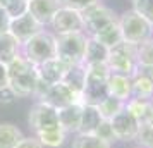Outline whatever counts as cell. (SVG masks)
Returning a JSON list of instances; mask_svg holds the SVG:
<instances>
[{
    "mask_svg": "<svg viewBox=\"0 0 153 148\" xmlns=\"http://www.w3.org/2000/svg\"><path fill=\"white\" fill-rule=\"evenodd\" d=\"M9 69V86L17 95V98L35 95L38 88V69L35 64L19 55L7 65Z\"/></svg>",
    "mask_w": 153,
    "mask_h": 148,
    "instance_id": "obj_1",
    "label": "cell"
},
{
    "mask_svg": "<svg viewBox=\"0 0 153 148\" xmlns=\"http://www.w3.org/2000/svg\"><path fill=\"white\" fill-rule=\"evenodd\" d=\"M84 86L81 93V102L83 105H98L103 98L108 97L107 93V79L110 71L107 69L105 64H93V65H84Z\"/></svg>",
    "mask_w": 153,
    "mask_h": 148,
    "instance_id": "obj_2",
    "label": "cell"
},
{
    "mask_svg": "<svg viewBox=\"0 0 153 148\" xmlns=\"http://www.w3.org/2000/svg\"><path fill=\"white\" fill-rule=\"evenodd\" d=\"M21 55L35 65H40V64L57 57L55 35L50 31H45V29L38 31L35 36H31L28 42L21 45Z\"/></svg>",
    "mask_w": 153,
    "mask_h": 148,
    "instance_id": "obj_3",
    "label": "cell"
},
{
    "mask_svg": "<svg viewBox=\"0 0 153 148\" xmlns=\"http://www.w3.org/2000/svg\"><path fill=\"white\" fill-rule=\"evenodd\" d=\"M119 28L122 33V42L131 45H141L143 42L150 40L153 36V24L143 16H139L134 10H126L124 14L117 19Z\"/></svg>",
    "mask_w": 153,
    "mask_h": 148,
    "instance_id": "obj_4",
    "label": "cell"
},
{
    "mask_svg": "<svg viewBox=\"0 0 153 148\" xmlns=\"http://www.w3.org/2000/svg\"><path fill=\"white\" fill-rule=\"evenodd\" d=\"M105 65L110 72L124 74V76L131 78L138 67V47L120 42L119 45L108 50V57H107Z\"/></svg>",
    "mask_w": 153,
    "mask_h": 148,
    "instance_id": "obj_5",
    "label": "cell"
},
{
    "mask_svg": "<svg viewBox=\"0 0 153 148\" xmlns=\"http://www.w3.org/2000/svg\"><path fill=\"white\" fill-rule=\"evenodd\" d=\"M57 57L71 65L83 64L84 50L88 43L86 33H67V35H55Z\"/></svg>",
    "mask_w": 153,
    "mask_h": 148,
    "instance_id": "obj_6",
    "label": "cell"
},
{
    "mask_svg": "<svg viewBox=\"0 0 153 148\" xmlns=\"http://www.w3.org/2000/svg\"><path fill=\"white\" fill-rule=\"evenodd\" d=\"M81 16H83V22H84V33L88 36H95L98 31H102L108 24L117 21L115 12L110 7L100 4V2H97L95 5L83 10Z\"/></svg>",
    "mask_w": 153,
    "mask_h": 148,
    "instance_id": "obj_7",
    "label": "cell"
},
{
    "mask_svg": "<svg viewBox=\"0 0 153 148\" xmlns=\"http://www.w3.org/2000/svg\"><path fill=\"white\" fill-rule=\"evenodd\" d=\"M36 97L40 98V102L53 107L55 110L64 109L67 105H72V103H81L83 105L81 97L76 95L65 83H57V85L47 86V88H43V90L36 93Z\"/></svg>",
    "mask_w": 153,
    "mask_h": 148,
    "instance_id": "obj_8",
    "label": "cell"
},
{
    "mask_svg": "<svg viewBox=\"0 0 153 148\" xmlns=\"http://www.w3.org/2000/svg\"><path fill=\"white\" fill-rule=\"evenodd\" d=\"M71 67H72L71 64L60 60L59 57H53V59H50L47 62L36 65V69H38V88H36V93L40 90H43V88H47V86L62 83Z\"/></svg>",
    "mask_w": 153,
    "mask_h": 148,
    "instance_id": "obj_9",
    "label": "cell"
},
{
    "mask_svg": "<svg viewBox=\"0 0 153 148\" xmlns=\"http://www.w3.org/2000/svg\"><path fill=\"white\" fill-rule=\"evenodd\" d=\"M28 122H29V127H31L36 134L60 127L59 126L57 110L53 107L43 103V102H38V103H35V105L29 109Z\"/></svg>",
    "mask_w": 153,
    "mask_h": 148,
    "instance_id": "obj_10",
    "label": "cell"
},
{
    "mask_svg": "<svg viewBox=\"0 0 153 148\" xmlns=\"http://www.w3.org/2000/svg\"><path fill=\"white\" fill-rule=\"evenodd\" d=\"M55 35H67V33H84L83 16L77 10L65 7H59L53 19L50 22Z\"/></svg>",
    "mask_w": 153,
    "mask_h": 148,
    "instance_id": "obj_11",
    "label": "cell"
},
{
    "mask_svg": "<svg viewBox=\"0 0 153 148\" xmlns=\"http://www.w3.org/2000/svg\"><path fill=\"white\" fill-rule=\"evenodd\" d=\"M42 29H43V26L36 21L29 12L19 16V17L10 19V24H9V33L14 36L21 45L24 42H28L31 36H35L36 33L42 31Z\"/></svg>",
    "mask_w": 153,
    "mask_h": 148,
    "instance_id": "obj_12",
    "label": "cell"
},
{
    "mask_svg": "<svg viewBox=\"0 0 153 148\" xmlns=\"http://www.w3.org/2000/svg\"><path fill=\"white\" fill-rule=\"evenodd\" d=\"M110 126H112V131H114L115 140L132 141L136 138V133H138V129H139V122L124 109L122 112H119L110 120Z\"/></svg>",
    "mask_w": 153,
    "mask_h": 148,
    "instance_id": "obj_13",
    "label": "cell"
},
{
    "mask_svg": "<svg viewBox=\"0 0 153 148\" xmlns=\"http://www.w3.org/2000/svg\"><path fill=\"white\" fill-rule=\"evenodd\" d=\"M59 0H28V12L36 21L45 26H50L55 12L59 10Z\"/></svg>",
    "mask_w": 153,
    "mask_h": 148,
    "instance_id": "obj_14",
    "label": "cell"
},
{
    "mask_svg": "<svg viewBox=\"0 0 153 148\" xmlns=\"http://www.w3.org/2000/svg\"><path fill=\"white\" fill-rule=\"evenodd\" d=\"M107 93L108 97L120 100V102H127L132 97V81L129 76L124 74H115L110 72L108 79H107Z\"/></svg>",
    "mask_w": 153,
    "mask_h": 148,
    "instance_id": "obj_15",
    "label": "cell"
},
{
    "mask_svg": "<svg viewBox=\"0 0 153 148\" xmlns=\"http://www.w3.org/2000/svg\"><path fill=\"white\" fill-rule=\"evenodd\" d=\"M81 112H83L81 103H72V105H67L64 109H59L57 110L59 126L62 127L65 133H77L79 124H81Z\"/></svg>",
    "mask_w": 153,
    "mask_h": 148,
    "instance_id": "obj_16",
    "label": "cell"
},
{
    "mask_svg": "<svg viewBox=\"0 0 153 148\" xmlns=\"http://www.w3.org/2000/svg\"><path fill=\"white\" fill-rule=\"evenodd\" d=\"M108 57V48L97 42L95 38L88 36V43H86V50H84L83 57V65H93V64H105Z\"/></svg>",
    "mask_w": 153,
    "mask_h": 148,
    "instance_id": "obj_17",
    "label": "cell"
},
{
    "mask_svg": "<svg viewBox=\"0 0 153 148\" xmlns=\"http://www.w3.org/2000/svg\"><path fill=\"white\" fill-rule=\"evenodd\" d=\"M19 55H21V43L10 33L0 35V62L9 65Z\"/></svg>",
    "mask_w": 153,
    "mask_h": 148,
    "instance_id": "obj_18",
    "label": "cell"
},
{
    "mask_svg": "<svg viewBox=\"0 0 153 148\" xmlns=\"http://www.w3.org/2000/svg\"><path fill=\"white\" fill-rule=\"evenodd\" d=\"M100 122H102V115L98 112L97 105H83L81 124H79L77 134H95Z\"/></svg>",
    "mask_w": 153,
    "mask_h": 148,
    "instance_id": "obj_19",
    "label": "cell"
},
{
    "mask_svg": "<svg viewBox=\"0 0 153 148\" xmlns=\"http://www.w3.org/2000/svg\"><path fill=\"white\" fill-rule=\"evenodd\" d=\"M152 102H153V100L131 97V98L126 102V107H124V109H126L129 114H131L134 119L138 120L139 124H141V122H146V120H148L150 109H152Z\"/></svg>",
    "mask_w": 153,
    "mask_h": 148,
    "instance_id": "obj_20",
    "label": "cell"
},
{
    "mask_svg": "<svg viewBox=\"0 0 153 148\" xmlns=\"http://www.w3.org/2000/svg\"><path fill=\"white\" fill-rule=\"evenodd\" d=\"M91 38H95L97 42H100L102 45H105L108 50H110L112 47L119 45V43L122 42V33H120V28H119V21L108 24L107 28H103L102 31H98L97 35L91 36Z\"/></svg>",
    "mask_w": 153,
    "mask_h": 148,
    "instance_id": "obj_21",
    "label": "cell"
},
{
    "mask_svg": "<svg viewBox=\"0 0 153 148\" xmlns=\"http://www.w3.org/2000/svg\"><path fill=\"white\" fill-rule=\"evenodd\" d=\"M84 72H86V67H84L83 64L72 65V67L67 71V74H65V78H64V81H62V83H65L76 95H79V97H81V93H83V86H84Z\"/></svg>",
    "mask_w": 153,
    "mask_h": 148,
    "instance_id": "obj_22",
    "label": "cell"
},
{
    "mask_svg": "<svg viewBox=\"0 0 153 148\" xmlns=\"http://www.w3.org/2000/svg\"><path fill=\"white\" fill-rule=\"evenodd\" d=\"M21 129L14 124H0V148H16V145L22 140Z\"/></svg>",
    "mask_w": 153,
    "mask_h": 148,
    "instance_id": "obj_23",
    "label": "cell"
},
{
    "mask_svg": "<svg viewBox=\"0 0 153 148\" xmlns=\"http://www.w3.org/2000/svg\"><path fill=\"white\" fill-rule=\"evenodd\" d=\"M124 107H126L124 102L114 98V97H107V98H103L100 103H98L97 109H98V112H100V115H102V119L112 120L119 112L124 110Z\"/></svg>",
    "mask_w": 153,
    "mask_h": 148,
    "instance_id": "obj_24",
    "label": "cell"
},
{
    "mask_svg": "<svg viewBox=\"0 0 153 148\" xmlns=\"http://www.w3.org/2000/svg\"><path fill=\"white\" fill-rule=\"evenodd\" d=\"M131 81H132V97L153 100V81H150L145 76H139V74H132Z\"/></svg>",
    "mask_w": 153,
    "mask_h": 148,
    "instance_id": "obj_25",
    "label": "cell"
},
{
    "mask_svg": "<svg viewBox=\"0 0 153 148\" xmlns=\"http://www.w3.org/2000/svg\"><path fill=\"white\" fill-rule=\"evenodd\" d=\"M65 131L62 127H57V129H52V131H45V133H38L36 134V140L40 141L42 145L50 148H57L62 147L64 141H65Z\"/></svg>",
    "mask_w": 153,
    "mask_h": 148,
    "instance_id": "obj_26",
    "label": "cell"
},
{
    "mask_svg": "<svg viewBox=\"0 0 153 148\" xmlns=\"http://www.w3.org/2000/svg\"><path fill=\"white\" fill-rule=\"evenodd\" d=\"M72 148H112V145L97 134H77L72 141Z\"/></svg>",
    "mask_w": 153,
    "mask_h": 148,
    "instance_id": "obj_27",
    "label": "cell"
},
{
    "mask_svg": "<svg viewBox=\"0 0 153 148\" xmlns=\"http://www.w3.org/2000/svg\"><path fill=\"white\" fill-rule=\"evenodd\" d=\"M134 140L138 141L139 147L153 148V126L150 124V122H141Z\"/></svg>",
    "mask_w": 153,
    "mask_h": 148,
    "instance_id": "obj_28",
    "label": "cell"
},
{
    "mask_svg": "<svg viewBox=\"0 0 153 148\" xmlns=\"http://www.w3.org/2000/svg\"><path fill=\"white\" fill-rule=\"evenodd\" d=\"M138 64L139 65H153V36L150 40L138 45Z\"/></svg>",
    "mask_w": 153,
    "mask_h": 148,
    "instance_id": "obj_29",
    "label": "cell"
},
{
    "mask_svg": "<svg viewBox=\"0 0 153 148\" xmlns=\"http://www.w3.org/2000/svg\"><path fill=\"white\" fill-rule=\"evenodd\" d=\"M4 9H5V12L9 14L10 19L19 17V16L28 12V0H7Z\"/></svg>",
    "mask_w": 153,
    "mask_h": 148,
    "instance_id": "obj_30",
    "label": "cell"
},
{
    "mask_svg": "<svg viewBox=\"0 0 153 148\" xmlns=\"http://www.w3.org/2000/svg\"><path fill=\"white\" fill-rule=\"evenodd\" d=\"M132 10L143 16L145 19L153 24V0H134L132 2Z\"/></svg>",
    "mask_w": 153,
    "mask_h": 148,
    "instance_id": "obj_31",
    "label": "cell"
},
{
    "mask_svg": "<svg viewBox=\"0 0 153 148\" xmlns=\"http://www.w3.org/2000/svg\"><path fill=\"white\" fill-rule=\"evenodd\" d=\"M98 0H59V5L65 9H72V10H77V12H83L88 7L95 5Z\"/></svg>",
    "mask_w": 153,
    "mask_h": 148,
    "instance_id": "obj_32",
    "label": "cell"
},
{
    "mask_svg": "<svg viewBox=\"0 0 153 148\" xmlns=\"http://www.w3.org/2000/svg\"><path fill=\"white\" fill-rule=\"evenodd\" d=\"M95 134H97L98 138H102V140L108 141L110 145H112V141H115V136H114V131H112V126H110V120L102 119L100 126H98L97 131H95Z\"/></svg>",
    "mask_w": 153,
    "mask_h": 148,
    "instance_id": "obj_33",
    "label": "cell"
},
{
    "mask_svg": "<svg viewBox=\"0 0 153 148\" xmlns=\"http://www.w3.org/2000/svg\"><path fill=\"white\" fill-rule=\"evenodd\" d=\"M16 98H17V95L12 91L10 86H5L0 90V103H12Z\"/></svg>",
    "mask_w": 153,
    "mask_h": 148,
    "instance_id": "obj_34",
    "label": "cell"
},
{
    "mask_svg": "<svg viewBox=\"0 0 153 148\" xmlns=\"http://www.w3.org/2000/svg\"><path fill=\"white\" fill-rule=\"evenodd\" d=\"M9 24H10V17L5 12V9L0 7V35L9 33Z\"/></svg>",
    "mask_w": 153,
    "mask_h": 148,
    "instance_id": "obj_35",
    "label": "cell"
},
{
    "mask_svg": "<svg viewBox=\"0 0 153 148\" xmlns=\"http://www.w3.org/2000/svg\"><path fill=\"white\" fill-rule=\"evenodd\" d=\"M16 148H43V145L36 138H22L16 145Z\"/></svg>",
    "mask_w": 153,
    "mask_h": 148,
    "instance_id": "obj_36",
    "label": "cell"
},
{
    "mask_svg": "<svg viewBox=\"0 0 153 148\" xmlns=\"http://www.w3.org/2000/svg\"><path fill=\"white\" fill-rule=\"evenodd\" d=\"M134 74H139V76H145V78H148L150 81H153V65H139L136 67V71H134Z\"/></svg>",
    "mask_w": 153,
    "mask_h": 148,
    "instance_id": "obj_37",
    "label": "cell"
},
{
    "mask_svg": "<svg viewBox=\"0 0 153 148\" xmlns=\"http://www.w3.org/2000/svg\"><path fill=\"white\" fill-rule=\"evenodd\" d=\"M9 86V69L5 64L0 62V90Z\"/></svg>",
    "mask_w": 153,
    "mask_h": 148,
    "instance_id": "obj_38",
    "label": "cell"
},
{
    "mask_svg": "<svg viewBox=\"0 0 153 148\" xmlns=\"http://www.w3.org/2000/svg\"><path fill=\"white\" fill-rule=\"evenodd\" d=\"M146 122H150L153 126V102H152V109H150V115H148V120H146Z\"/></svg>",
    "mask_w": 153,
    "mask_h": 148,
    "instance_id": "obj_39",
    "label": "cell"
},
{
    "mask_svg": "<svg viewBox=\"0 0 153 148\" xmlns=\"http://www.w3.org/2000/svg\"><path fill=\"white\" fill-rule=\"evenodd\" d=\"M131 2H134V0H131Z\"/></svg>",
    "mask_w": 153,
    "mask_h": 148,
    "instance_id": "obj_40",
    "label": "cell"
}]
</instances>
